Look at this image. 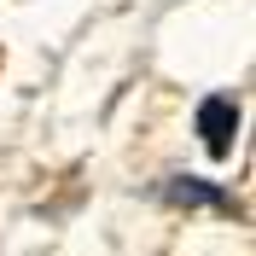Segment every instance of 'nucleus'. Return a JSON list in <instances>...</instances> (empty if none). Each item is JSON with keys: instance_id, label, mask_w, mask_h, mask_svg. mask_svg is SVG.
<instances>
[{"instance_id": "1", "label": "nucleus", "mask_w": 256, "mask_h": 256, "mask_svg": "<svg viewBox=\"0 0 256 256\" xmlns=\"http://www.w3.org/2000/svg\"><path fill=\"white\" fill-rule=\"evenodd\" d=\"M233 134H239V105L227 94H210L198 105V140L210 158H233Z\"/></svg>"}, {"instance_id": "2", "label": "nucleus", "mask_w": 256, "mask_h": 256, "mask_svg": "<svg viewBox=\"0 0 256 256\" xmlns=\"http://www.w3.org/2000/svg\"><path fill=\"white\" fill-rule=\"evenodd\" d=\"M163 192H169L175 204H227V192H222V186H204V180H186V175H175Z\"/></svg>"}]
</instances>
